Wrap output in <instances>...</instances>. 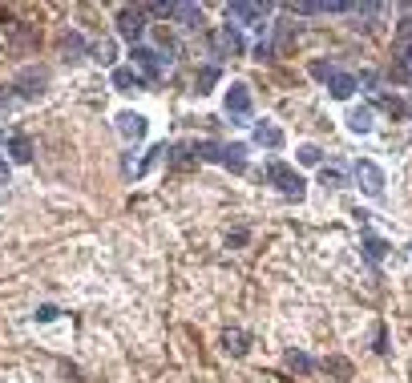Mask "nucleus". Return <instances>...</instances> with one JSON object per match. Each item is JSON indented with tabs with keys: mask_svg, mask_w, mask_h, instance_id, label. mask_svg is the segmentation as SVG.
<instances>
[{
	"mask_svg": "<svg viewBox=\"0 0 412 383\" xmlns=\"http://www.w3.org/2000/svg\"><path fill=\"white\" fill-rule=\"evenodd\" d=\"M198 158L202 161H218V166H227L234 174H243L247 170V145H218V142H202L198 145Z\"/></svg>",
	"mask_w": 412,
	"mask_h": 383,
	"instance_id": "f257e3e1",
	"label": "nucleus"
},
{
	"mask_svg": "<svg viewBox=\"0 0 412 383\" xmlns=\"http://www.w3.org/2000/svg\"><path fill=\"white\" fill-rule=\"evenodd\" d=\"M267 182L279 186L287 198H303V186H307V182H303L291 166H283V161H271V166H267Z\"/></svg>",
	"mask_w": 412,
	"mask_h": 383,
	"instance_id": "f03ea898",
	"label": "nucleus"
},
{
	"mask_svg": "<svg viewBox=\"0 0 412 383\" xmlns=\"http://www.w3.org/2000/svg\"><path fill=\"white\" fill-rule=\"evenodd\" d=\"M356 182H360V190L368 198H384V170H380L376 161H356Z\"/></svg>",
	"mask_w": 412,
	"mask_h": 383,
	"instance_id": "7ed1b4c3",
	"label": "nucleus"
},
{
	"mask_svg": "<svg viewBox=\"0 0 412 383\" xmlns=\"http://www.w3.org/2000/svg\"><path fill=\"white\" fill-rule=\"evenodd\" d=\"M133 65L142 69V77H149V81H158L166 73V57L162 53H154V48H142V45H133Z\"/></svg>",
	"mask_w": 412,
	"mask_h": 383,
	"instance_id": "20e7f679",
	"label": "nucleus"
},
{
	"mask_svg": "<svg viewBox=\"0 0 412 383\" xmlns=\"http://www.w3.org/2000/svg\"><path fill=\"white\" fill-rule=\"evenodd\" d=\"M263 16H267V8L263 4H251V0H231L227 4V20H239V25H259L263 29Z\"/></svg>",
	"mask_w": 412,
	"mask_h": 383,
	"instance_id": "39448f33",
	"label": "nucleus"
},
{
	"mask_svg": "<svg viewBox=\"0 0 412 383\" xmlns=\"http://www.w3.org/2000/svg\"><path fill=\"white\" fill-rule=\"evenodd\" d=\"M117 32H121L126 41H138V36L146 32V20H142V8H121V13H117Z\"/></svg>",
	"mask_w": 412,
	"mask_h": 383,
	"instance_id": "423d86ee",
	"label": "nucleus"
},
{
	"mask_svg": "<svg viewBox=\"0 0 412 383\" xmlns=\"http://www.w3.org/2000/svg\"><path fill=\"white\" fill-rule=\"evenodd\" d=\"M227 113H231V117H251L247 85H231V89H227Z\"/></svg>",
	"mask_w": 412,
	"mask_h": 383,
	"instance_id": "0eeeda50",
	"label": "nucleus"
},
{
	"mask_svg": "<svg viewBox=\"0 0 412 383\" xmlns=\"http://www.w3.org/2000/svg\"><path fill=\"white\" fill-rule=\"evenodd\" d=\"M146 85V77L133 69V65H121V69H114V89H121V93H133V89H142Z\"/></svg>",
	"mask_w": 412,
	"mask_h": 383,
	"instance_id": "6e6552de",
	"label": "nucleus"
},
{
	"mask_svg": "<svg viewBox=\"0 0 412 383\" xmlns=\"http://www.w3.org/2000/svg\"><path fill=\"white\" fill-rule=\"evenodd\" d=\"M215 48L218 53H227V57H239V53H243V36H239V29H231V25H222V32H218L215 36Z\"/></svg>",
	"mask_w": 412,
	"mask_h": 383,
	"instance_id": "1a4fd4ad",
	"label": "nucleus"
},
{
	"mask_svg": "<svg viewBox=\"0 0 412 383\" xmlns=\"http://www.w3.org/2000/svg\"><path fill=\"white\" fill-rule=\"evenodd\" d=\"M117 129H121L130 142H142V137H146V117H142V113H121V117H117Z\"/></svg>",
	"mask_w": 412,
	"mask_h": 383,
	"instance_id": "9d476101",
	"label": "nucleus"
},
{
	"mask_svg": "<svg viewBox=\"0 0 412 383\" xmlns=\"http://www.w3.org/2000/svg\"><path fill=\"white\" fill-rule=\"evenodd\" d=\"M255 142L267 145V149H283V129L271 126V121H259V126H255Z\"/></svg>",
	"mask_w": 412,
	"mask_h": 383,
	"instance_id": "9b49d317",
	"label": "nucleus"
},
{
	"mask_svg": "<svg viewBox=\"0 0 412 383\" xmlns=\"http://www.w3.org/2000/svg\"><path fill=\"white\" fill-rule=\"evenodd\" d=\"M328 89H331V97H335V101H347V97L356 93V77H352V73H331Z\"/></svg>",
	"mask_w": 412,
	"mask_h": 383,
	"instance_id": "f8f14e48",
	"label": "nucleus"
},
{
	"mask_svg": "<svg viewBox=\"0 0 412 383\" xmlns=\"http://www.w3.org/2000/svg\"><path fill=\"white\" fill-rule=\"evenodd\" d=\"M347 126L356 129V133H368V129H372V109H368V105H360V109H352V117H347Z\"/></svg>",
	"mask_w": 412,
	"mask_h": 383,
	"instance_id": "ddd939ff",
	"label": "nucleus"
},
{
	"mask_svg": "<svg viewBox=\"0 0 412 383\" xmlns=\"http://www.w3.org/2000/svg\"><path fill=\"white\" fill-rule=\"evenodd\" d=\"M174 20H182V25H198V20H202V13H198L194 4H174Z\"/></svg>",
	"mask_w": 412,
	"mask_h": 383,
	"instance_id": "4468645a",
	"label": "nucleus"
},
{
	"mask_svg": "<svg viewBox=\"0 0 412 383\" xmlns=\"http://www.w3.org/2000/svg\"><path fill=\"white\" fill-rule=\"evenodd\" d=\"M384 250H388V246H384L376 234H368V238H364V255H368V262H380V258H384Z\"/></svg>",
	"mask_w": 412,
	"mask_h": 383,
	"instance_id": "2eb2a0df",
	"label": "nucleus"
},
{
	"mask_svg": "<svg viewBox=\"0 0 412 383\" xmlns=\"http://www.w3.org/2000/svg\"><path fill=\"white\" fill-rule=\"evenodd\" d=\"M287 368H291V371H299V375H307V371H312L315 363H312V359H307L303 351H287Z\"/></svg>",
	"mask_w": 412,
	"mask_h": 383,
	"instance_id": "dca6fc26",
	"label": "nucleus"
},
{
	"mask_svg": "<svg viewBox=\"0 0 412 383\" xmlns=\"http://www.w3.org/2000/svg\"><path fill=\"white\" fill-rule=\"evenodd\" d=\"M222 343H227V351H234V355L247 351V335H243V331H227V335H222Z\"/></svg>",
	"mask_w": 412,
	"mask_h": 383,
	"instance_id": "f3484780",
	"label": "nucleus"
},
{
	"mask_svg": "<svg viewBox=\"0 0 412 383\" xmlns=\"http://www.w3.org/2000/svg\"><path fill=\"white\" fill-rule=\"evenodd\" d=\"M8 149H13V158H17V161H29V158H33V145H29V137H13V142H8Z\"/></svg>",
	"mask_w": 412,
	"mask_h": 383,
	"instance_id": "a211bd4d",
	"label": "nucleus"
},
{
	"mask_svg": "<svg viewBox=\"0 0 412 383\" xmlns=\"http://www.w3.org/2000/svg\"><path fill=\"white\" fill-rule=\"evenodd\" d=\"M299 161H303V166H319V161H324V149H319V145H299Z\"/></svg>",
	"mask_w": 412,
	"mask_h": 383,
	"instance_id": "6ab92c4d",
	"label": "nucleus"
},
{
	"mask_svg": "<svg viewBox=\"0 0 412 383\" xmlns=\"http://www.w3.org/2000/svg\"><path fill=\"white\" fill-rule=\"evenodd\" d=\"M384 109L396 113V117H412V101H396V97H384Z\"/></svg>",
	"mask_w": 412,
	"mask_h": 383,
	"instance_id": "aec40b11",
	"label": "nucleus"
},
{
	"mask_svg": "<svg viewBox=\"0 0 412 383\" xmlns=\"http://www.w3.org/2000/svg\"><path fill=\"white\" fill-rule=\"evenodd\" d=\"M218 77V69H202V77H198V93H206V85Z\"/></svg>",
	"mask_w": 412,
	"mask_h": 383,
	"instance_id": "412c9836",
	"label": "nucleus"
},
{
	"mask_svg": "<svg viewBox=\"0 0 412 383\" xmlns=\"http://www.w3.org/2000/svg\"><path fill=\"white\" fill-rule=\"evenodd\" d=\"M324 186H344V177H340V170H324Z\"/></svg>",
	"mask_w": 412,
	"mask_h": 383,
	"instance_id": "4be33fe9",
	"label": "nucleus"
},
{
	"mask_svg": "<svg viewBox=\"0 0 412 383\" xmlns=\"http://www.w3.org/2000/svg\"><path fill=\"white\" fill-rule=\"evenodd\" d=\"M328 368H331V371H335V375H340V379H347V375H352V368H347L344 359H331Z\"/></svg>",
	"mask_w": 412,
	"mask_h": 383,
	"instance_id": "5701e85b",
	"label": "nucleus"
},
{
	"mask_svg": "<svg viewBox=\"0 0 412 383\" xmlns=\"http://www.w3.org/2000/svg\"><path fill=\"white\" fill-rule=\"evenodd\" d=\"M312 73H315V77H328V81H331V73H335V69H331V65H324V61H315Z\"/></svg>",
	"mask_w": 412,
	"mask_h": 383,
	"instance_id": "b1692460",
	"label": "nucleus"
},
{
	"mask_svg": "<svg viewBox=\"0 0 412 383\" xmlns=\"http://www.w3.org/2000/svg\"><path fill=\"white\" fill-rule=\"evenodd\" d=\"M81 48H85V41L77 36V32H73V36L65 41V53H81Z\"/></svg>",
	"mask_w": 412,
	"mask_h": 383,
	"instance_id": "393cba45",
	"label": "nucleus"
},
{
	"mask_svg": "<svg viewBox=\"0 0 412 383\" xmlns=\"http://www.w3.org/2000/svg\"><path fill=\"white\" fill-rule=\"evenodd\" d=\"M109 57H114V45H109V41H105V45H98V61H109Z\"/></svg>",
	"mask_w": 412,
	"mask_h": 383,
	"instance_id": "a878e982",
	"label": "nucleus"
},
{
	"mask_svg": "<svg viewBox=\"0 0 412 383\" xmlns=\"http://www.w3.org/2000/svg\"><path fill=\"white\" fill-rule=\"evenodd\" d=\"M400 65H404V73H408V77H412V45L404 48V57H400Z\"/></svg>",
	"mask_w": 412,
	"mask_h": 383,
	"instance_id": "bb28decb",
	"label": "nucleus"
},
{
	"mask_svg": "<svg viewBox=\"0 0 412 383\" xmlns=\"http://www.w3.org/2000/svg\"><path fill=\"white\" fill-rule=\"evenodd\" d=\"M0 145H4V133H0Z\"/></svg>",
	"mask_w": 412,
	"mask_h": 383,
	"instance_id": "cd10ccee",
	"label": "nucleus"
},
{
	"mask_svg": "<svg viewBox=\"0 0 412 383\" xmlns=\"http://www.w3.org/2000/svg\"><path fill=\"white\" fill-rule=\"evenodd\" d=\"M0 105H4V93H0Z\"/></svg>",
	"mask_w": 412,
	"mask_h": 383,
	"instance_id": "c85d7f7f",
	"label": "nucleus"
},
{
	"mask_svg": "<svg viewBox=\"0 0 412 383\" xmlns=\"http://www.w3.org/2000/svg\"><path fill=\"white\" fill-rule=\"evenodd\" d=\"M408 250H412V242H408Z\"/></svg>",
	"mask_w": 412,
	"mask_h": 383,
	"instance_id": "c756f323",
	"label": "nucleus"
}]
</instances>
